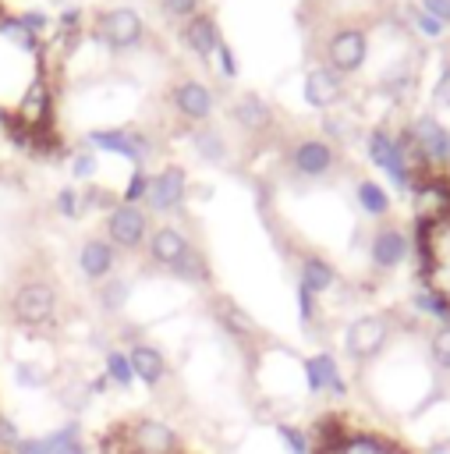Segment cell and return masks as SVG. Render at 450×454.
I'll list each match as a JSON object with an SVG mask.
<instances>
[{"label": "cell", "instance_id": "cell-1", "mask_svg": "<svg viewBox=\"0 0 450 454\" xmlns=\"http://www.w3.org/2000/svg\"><path fill=\"white\" fill-rule=\"evenodd\" d=\"M124 436H128L124 440L128 454H177V447H181L174 426L163 422V419H152V415L128 422Z\"/></svg>", "mask_w": 450, "mask_h": 454}, {"label": "cell", "instance_id": "cell-2", "mask_svg": "<svg viewBox=\"0 0 450 454\" xmlns=\"http://www.w3.org/2000/svg\"><path fill=\"white\" fill-rule=\"evenodd\" d=\"M390 340V323L383 316H358L347 330H344V351L354 362H372Z\"/></svg>", "mask_w": 450, "mask_h": 454}, {"label": "cell", "instance_id": "cell-3", "mask_svg": "<svg viewBox=\"0 0 450 454\" xmlns=\"http://www.w3.org/2000/svg\"><path fill=\"white\" fill-rule=\"evenodd\" d=\"M369 160H372L383 174H390V181H393L397 188H407V184H411V163H407V156H404V145H400V138L386 135L383 128H376V131L369 135Z\"/></svg>", "mask_w": 450, "mask_h": 454}, {"label": "cell", "instance_id": "cell-4", "mask_svg": "<svg viewBox=\"0 0 450 454\" xmlns=\"http://www.w3.org/2000/svg\"><path fill=\"white\" fill-rule=\"evenodd\" d=\"M11 309H14V319H18V323H25V326H43V323L53 316V309H57V294H53L50 284L28 280V284L18 287Z\"/></svg>", "mask_w": 450, "mask_h": 454}, {"label": "cell", "instance_id": "cell-5", "mask_svg": "<svg viewBox=\"0 0 450 454\" xmlns=\"http://www.w3.org/2000/svg\"><path fill=\"white\" fill-rule=\"evenodd\" d=\"M407 142L418 149V156L425 163H446L450 160V128H443L429 114H422L407 124Z\"/></svg>", "mask_w": 450, "mask_h": 454}, {"label": "cell", "instance_id": "cell-6", "mask_svg": "<svg viewBox=\"0 0 450 454\" xmlns=\"http://www.w3.org/2000/svg\"><path fill=\"white\" fill-rule=\"evenodd\" d=\"M301 372H305V387L308 394H333V397H344L347 394V380L340 376V365L330 351H315L301 362Z\"/></svg>", "mask_w": 450, "mask_h": 454}, {"label": "cell", "instance_id": "cell-7", "mask_svg": "<svg viewBox=\"0 0 450 454\" xmlns=\"http://www.w3.org/2000/svg\"><path fill=\"white\" fill-rule=\"evenodd\" d=\"M365 50H369V43H365L361 28H340V32H333L326 57H330L337 74H347V71H358L365 64Z\"/></svg>", "mask_w": 450, "mask_h": 454}, {"label": "cell", "instance_id": "cell-8", "mask_svg": "<svg viewBox=\"0 0 450 454\" xmlns=\"http://www.w3.org/2000/svg\"><path fill=\"white\" fill-rule=\"evenodd\" d=\"M145 231H149V220H145V213L138 206H128L124 202V206H113L110 216H106V234L120 248H138L142 238H145Z\"/></svg>", "mask_w": 450, "mask_h": 454}, {"label": "cell", "instance_id": "cell-9", "mask_svg": "<svg viewBox=\"0 0 450 454\" xmlns=\"http://www.w3.org/2000/svg\"><path fill=\"white\" fill-rule=\"evenodd\" d=\"M99 35L113 46V50H128L142 39V18L131 11V7H117V11H106L103 21H99Z\"/></svg>", "mask_w": 450, "mask_h": 454}, {"label": "cell", "instance_id": "cell-10", "mask_svg": "<svg viewBox=\"0 0 450 454\" xmlns=\"http://www.w3.org/2000/svg\"><path fill=\"white\" fill-rule=\"evenodd\" d=\"M145 202L159 213L177 209L184 202V170L181 167H163L156 177H149V195Z\"/></svg>", "mask_w": 450, "mask_h": 454}, {"label": "cell", "instance_id": "cell-11", "mask_svg": "<svg viewBox=\"0 0 450 454\" xmlns=\"http://www.w3.org/2000/svg\"><path fill=\"white\" fill-rule=\"evenodd\" d=\"M407 234L400 231V227H379L376 234H372V241H369V255H372V262L379 266V270H393V266H400L404 259H407Z\"/></svg>", "mask_w": 450, "mask_h": 454}, {"label": "cell", "instance_id": "cell-12", "mask_svg": "<svg viewBox=\"0 0 450 454\" xmlns=\"http://www.w3.org/2000/svg\"><path fill=\"white\" fill-rule=\"evenodd\" d=\"M337 99H340V74L333 67H312L305 74V103L326 110Z\"/></svg>", "mask_w": 450, "mask_h": 454}, {"label": "cell", "instance_id": "cell-13", "mask_svg": "<svg viewBox=\"0 0 450 454\" xmlns=\"http://www.w3.org/2000/svg\"><path fill=\"white\" fill-rule=\"evenodd\" d=\"M294 167H298V174H305V177H322V174L333 167V149H330V142H322V138H305V142H298V149H294Z\"/></svg>", "mask_w": 450, "mask_h": 454}, {"label": "cell", "instance_id": "cell-14", "mask_svg": "<svg viewBox=\"0 0 450 454\" xmlns=\"http://www.w3.org/2000/svg\"><path fill=\"white\" fill-rule=\"evenodd\" d=\"M128 358H131L135 380H142L145 387H159V383H163V376H167V358H163L159 348H152V344H135V348L128 351Z\"/></svg>", "mask_w": 450, "mask_h": 454}, {"label": "cell", "instance_id": "cell-15", "mask_svg": "<svg viewBox=\"0 0 450 454\" xmlns=\"http://www.w3.org/2000/svg\"><path fill=\"white\" fill-rule=\"evenodd\" d=\"M78 266L89 280H103L110 270H113V245L103 241V238H89L81 248H78Z\"/></svg>", "mask_w": 450, "mask_h": 454}, {"label": "cell", "instance_id": "cell-16", "mask_svg": "<svg viewBox=\"0 0 450 454\" xmlns=\"http://www.w3.org/2000/svg\"><path fill=\"white\" fill-rule=\"evenodd\" d=\"M191 245H188V238L177 231V227H159V231H152V238H149V255L159 262V266H174L184 252H188Z\"/></svg>", "mask_w": 450, "mask_h": 454}, {"label": "cell", "instance_id": "cell-17", "mask_svg": "<svg viewBox=\"0 0 450 454\" xmlns=\"http://www.w3.org/2000/svg\"><path fill=\"white\" fill-rule=\"evenodd\" d=\"M174 103H177V110H181L184 117L202 121V117H209V110H213V92H209L202 82H181L177 92H174Z\"/></svg>", "mask_w": 450, "mask_h": 454}, {"label": "cell", "instance_id": "cell-18", "mask_svg": "<svg viewBox=\"0 0 450 454\" xmlns=\"http://www.w3.org/2000/svg\"><path fill=\"white\" fill-rule=\"evenodd\" d=\"M89 142L92 145H99V149H106V153H120L124 160H142L145 156V138H138V135H128V131H89Z\"/></svg>", "mask_w": 450, "mask_h": 454}, {"label": "cell", "instance_id": "cell-19", "mask_svg": "<svg viewBox=\"0 0 450 454\" xmlns=\"http://www.w3.org/2000/svg\"><path fill=\"white\" fill-rule=\"evenodd\" d=\"M184 43L198 53V57H209L216 46H220V32H216V21L213 18H206V14H198V18H191L188 25H184Z\"/></svg>", "mask_w": 450, "mask_h": 454}, {"label": "cell", "instance_id": "cell-20", "mask_svg": "<svg viewBox=\"0 0 450 454\" xmlns=\"http://www.w3.org/2000/svg\"><path fill=\"white\" fill-rule=\"evenodd\" d=\"M298 284L308 287L312 294H322V291H330L337 284V270L326 259H319V255H305L301 259V280Z\"/></svg>", "mask_w": 450, "mask_h": 454}, {"label": "cell", "instance_id": "cell-21", "mask_svg": "<svg viewBox=\"0 0 450 454\" xmlns=\"http://www.w3.org/2000/svg\"><path fill=\"white\" fill-rule=\"evenodd\" d=\"M234 117H237V124L248 128V131H266L269 121H273L269 106H266L259 96H241L237 106H234Z\"/></svg>", "mask_w": 450, "mask_h": 454}, {"label": "cell", "instance_id": "cell-22", "mask_svg": "<svg viewBox=\"0 0 450 454\" xmlns=\"http://www.w3.org/2000/svg\"><path fill=\"white\" fill-rule=\"evenodd\" d=\"M103 376L110 380V387H117V390H131V387H135V369H131L128 351L110 348V351L103 355Z\"/></svg>", "mask_w": 450, "mask_h": 454}, {"label": "cell", "instance_id": "cell-23", "mask_svg": "<svg viewBox=\"0 0 450 454\" xmlns=\"http://www.w3.org/2000/svg\"><path fill=\"white\" fill-rule=\"evenodd\" d=\"M354 195H358V206H361L369 216H386V213H390V192H386L383 184H376V181H358Z\"/></svg>", "mask_w": 450, "mask_h": 454}, {"label": "cell", "instance_id": "cell-24", "mask_svg": "<svg viewBox=\"0 0 450 454\" xmlns=\"http://www.w3.org/2000/svg\"><path fill=\"white\" fill-rule=\"evenodd\" d=\"M216 316H220V323L227 326V333H234V337H252V333H255V323H252L248 312L237 309L234 301H220Z\"/></svg>", "mask_w": 450, "mask_h": 454}, {"label": "cell", "instance_id": "cell-25", "mask_svg": "<svg viewBox=\"0 0 450 454\" xmlns=\"http://www.w3.org/2000/svg\"><path fill=\"white\" fill-rule=\"evenodd\" d=\"M273 433H276V440L283 443L287 454H312V436H308L301 426H294V422H276Z\"/></svg>", "mask_w": 450, "mask_h": 454}, {"label": "cell", "instance_id": "cell-26", "mask_svg": "<svg viewBox=\"0 0 450 454\" xmlns=\"http://www.w3.org/2000/svg\"><path fill=\"white\" fill-rule=\"evenodd\" d=\"M128 294H131V284L120 280V277H113V280H106V284L99 287V305H103L106 312H120V309L128 305Z\"/></svg>", "mask_w": 450, "mask_h": 454}, {"label": "cell", "instance_id": "cell-27", "mask_svg": "<svg viewBox=\"0 0 450 454\" xmlns=\"http://www.w3.org/2000/svg\"><path fill=\"white\" fill-rule=\"evenodd\" d=\"M429 358L439 369H450V323H439L429 337Z\"/></svg>", "mask_w": 450, "mask_h": 454}, {"label": "cell", "instance_id": "cell-28", "mask_svg": "<svg viewBox=\"0 0 450 454\" xmlns=\"http://www.w3.org/2000/svg\"><path fill=\"white\" fill-rule=\"evenodd\" d=\"M170 273H177L181 280H206V262H202V255H198L195 248H188V252L170 266Z\"/></svg>", "mask_w": 450, "mask_h": 454}, {"label": "cell", "instance_id": "cell-29", "mask_svg": "<svg viewBox=\"0 0 450 454\" xmlns=\"http://www.w3.org/2000/svg\"><path fill=\"white\" fill-rule=\"evenodd\" d=\"M14 380H18L21 390H39V387L50 383V372L39 369L35 362H18V365H14Z\"/></svg>", "mask_w": 450, "mask_h": 454}, {"label": "cell", "instance_id": "cell-30", "mask_svg": "<svg viewBox=\"0 0 450 454\" xmlns=\"http://www.w3.org/2000/svg\"><path fill=\"white\" fill-rule=\"evenodd\" d=\"M195 149H198L206 160H213V163L223 160V142H220L216 131H198V135H195Z\"/></svg>", "mask_w": 450, "mask_h": 454}, {"label": "cell", "instance_id": "cell-31", "mask_svg": "<svg viewBox=\"0 0 450 454\" xmlns=\"http://www.w3.org/2000/svg\"><path fill=\"white\" fill-rule=\"evenodd\" d=\"M149 195V174H142V170H135L131 174V181H128V188H124V202L128 206H135L138 199H145Z\"/></svg>", "mask_w": 450, "mask_h": 454}, {"label": "cell", "instance_id": "cell-32", "mask_svg": "<svg viewBox=\"0 0 450 454\" xmlns=\"http://www.w3.org/2000/svg\"><path fill=\"white\" fill-rule=\"evenodd\" d=\"M14 454H53L50 443H46V433L43 436H21L14 443Z\"/></svg>", "mask_w": 450, "mask_h": 454}, {"label": "cell", "instance_id": "cell-33", "mask_svg": "<svg viewBox=\"0 0 450 454\" xmlns=\"http://www.w3.org/2000/svg\"><path fill=\"white\" fill-rule=\"evenodd\" d=\"M21 440V429H18V422L11 419V415H0V447H7V450H14V443Z\"/></svg>", "mask_w": 450, "mask_h": 454}, {"label": "cell", "instance_id": "cell-34", "mask_svg": "<svg viewBox=\"0 0 450 454\" xmlns=\"http://www.w3.org/2000/svg\"><path fill=\"white\" fill-rule=\"evenodd\" d=\"M298 316H301V323L315 319V294L308 287H301V284H298Z\"/></svg>", "mask_w": 450, "mask_h": 454}, {"label": "cell", "instance_id": "cell-35", "mask_svg": "<svg viewBox=\"0 0 450 454\" xmlns=\"http://www.w3.org/2000/svg\"><path fill=\"white\" fill-rule=\"evenodd\" d=\"M432 99H436V106H450V64L439 71L436 89H432Z\"/></svg>", "mask_w": 450, "mask_h": 454}, {"label": "cell", "instance_id": "cell-36", "mask_svg": "<svg viewBox=\"0 0 450 454\" xmlns=\"http://www.w3.org/2000/svg\"><path fill=\"white\" fill-rule=\"evenodd\" d=\"M415 25H418V32H422V35H429V39H436V35H443V21H436V18H429L425 11H415Z\"/></svg>", "mask_w": 450, "mask_h": 454}, {"label": "cell", "instance_id": "cell-37", "mask_svg": "<svg viewBox=\"0 0 450 454\" xmlns=\"http://www.w3.org/2000/svg\"><path fill=\"white\" fill-rule=\"evenodd\" d=\"M57 209L64 216H78V192L74 188H60L57 192Z\"/></svg>", "mask_w": 450, "mask_h": 454}, {"label": "cell", "instance_id": "cell-38", "mask_svg": "<svg viewBox=\"0 0 450 454\" xmlns=\"http://www.w3.org/2000/svg\"><path fill=\"white\" fill-rule=\"evenodd\" d=\"M71 174L74 177H92L96 174V156L92 153H78L74 163H71Z\"/></svg>", "mask_w": 450, "mask_h": 454}, {"label": "cell", "instance_id": "cell-39", "mask_svg": "<svg viewBox=\"0 0 450 454\" xmlns=\"http://www.w3.org/2000/svg\"><path fill=\"white\" fill-rule=\"evenodd\" d=\"M422 11L436 21H443V25L450 21V0H422Z\"/></svg>", "mask_w": 450, "mask_h": 454}, {"label": "cell", "instance_id": "cell-40", "mask_svg": "<svg viewBox=\"0 0 450 454\" xmlns=\"http://www.w3.org/2000/svg\"><path fill=\"white\" fill-rule=\"evenodd\" d=\"M216 50H220V71H223L227 78H234V74H237V64H234V50H230V46H223V43H220Z\"/></svg>", "mask_w": 450, "mask_h": 454}, {"label": "cell", "instance_id": "cell-41", "mask_svg": "<svg viewBox=\"0 0 450 454\" xmlns=\"http://www.w3.org/2000/svg\"><path fill=\"white\" fill-rule=\"evenodd\" d=\"M163 7H167L170 14H181V18H188V14H195L198 0H163Z\"/></svg>", "mask_w": 450, "mask_h": 454}, {"label": "cell", "instance_id": "cell-42", "mask_svg": "<svg viewBox=\"0 0 450 454\" xmlns=\"http://www.w3.org/2000/svg\"><path fill=\"white\" fill-rule=\"evenodd\" d=\"M106 390H110V380H106V376L99 372V376H96V380L89 383V394H92V397H99V394H106Z\"/></svg>", "mask_w": 450, "mask_h": 454}, {"label": "cell", "instance_id": "cell-43", "mask_svg": "<svg viewBox=\"0 0 450 454\" xmlns=\"http://www.w3.org/2000/svg\"><path fill=\"white\" fill-rule=\"evenodd\" d=\"M57 454H89V447H85V443L78 440V443H67V447H60Z\"/></svg>", "mask_w": 450, "mask_h": 454}]
</instances>
